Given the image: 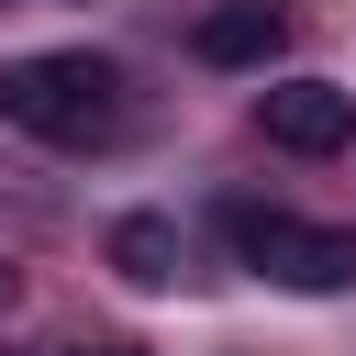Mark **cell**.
Segmentation results:
<instances>
[{
    "instance_id": "cell-4",
    "label": "cell",
    "mask_w": 356,
    "mask_h": 356,
    "mask_svg": "<svg viewBox=\"0 0 356 356\" xmlns=\"http://www.w3.org/2000/svg\"><path fill=\"white\" fill-rule=\"evenodd\" d=\"M200 67H267L278 44H289V11L278 0H222V11H200Z\"/></svg>"
},
{
    "instance_id": "cell-6",
    "label": "cell",
    "mask_w": 356,
    "mask_h": 356,
    "mask_svg": "<svg viewBox=\"0 0 356 356\" xmlns=\"http://www.w3.org/2000/svg\"><path fill=\"white\" fill-rule=\"evenodd\" d=\"M78 356H145V345H78Z\"/></svg>"
},
{
    "instance_id": "cell-1",
    "label": "cell",
    "mask_w": 356,
    "mask_h": 356,
    "mask_svg": "<svg viewBox=\"0 0 356 356\" xmlns=\"http://www.w3.org/2000/svg\"><path fill=\"white\" fill-rule=\"evenodd\" d=\"M0 122L33 134V145H56V156H100V145L134 122V100H122V67H111V56L56 44V56L0 67Z\"/></svg>"
},
{
    "instance_id": "cell-7",
    "label": "cell",
    "mask_w": 356,
    "mask_h": 356,
    "mask_svg": "<svg viewBox=\"0 0 356 356\" xmlns=\"http://www.w3.org/2000/svg\"><path fill=\"white\" fill-rule=\"evenodd\" d=\"M0 11H22V0H0Z\"/></svg>"
},
{
    "instance_id": "cell-2",
    "label": "cell",
    "mask_w": 356,
    "mask_h": 356,
    "mask_svg": "<svg viewBox=\"0 0 356 356\" xmlns=\"http://www.w3.org/2000/svg\"><path fill=\"white\" fill-rule=\"evenodd\" d=\"M222 234H234V256H245L256 278H278V289H356V234H345V222H300V211H278V200H234Z\"/></svg>"
},
{
    "instance_id": "cell-3",
    "label": "cell",
    "mask_w": 356,
    "mask_h": 356,
    "mask_svg": "<svg viewBox=\"0 0 356 356\" xmlns=\"http://www.w3.org/2000/svg\"><path fill=\"white\" fill-rule=\"evenodd\" d=\"M256 134H267L278 156H345V145H356V89H334V78H278V89H256Z\"/></svg>"
},
{
    "instance_id": "cell-5",
    "label": "cell",
    "mask_w": 356,
    "mask_h": 356,
    "mask_svg": "<svg viewBox=\"0 0 356 356\" xmlns=\"http://www.w3.org/2000/svg\"><path fill=\"white\" fill-rule=\"evenodd\" d=\"M111 267H122V289H167L178 278V222L167 211H122L111 222Z\"/></svg>"
}]
</instances>
